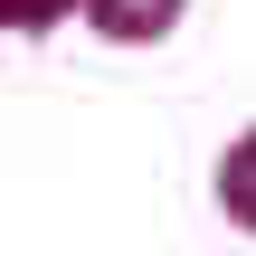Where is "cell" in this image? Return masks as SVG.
I'll return each instance as SVG.
<instances>
[{"label":"cell","mask_w":256,"mask_h":256,"mask_svg":"<svg viewBox=\"0 0 256 256\" xmlns=\"http://www.w3.org/2000/svg\"><path fill=\"white\" fill-rule=\"evenodd\" d=\"M76 10L95 19V38H114V48H152V38L180 28L190 0H76Z\"/></svg>","instance_id":"obj_1"},{"label":"cell","mask_w":256,"mask_h":256,"mask_svg":"<svg viewBox=\"0 0 256 256\" xmlns=\"http://www.w3.org/2000/svg\"><path fill=\"white\" fill-rule=\"evenodd\" d=\"M76 0H0V28H19V38H38V28H57Z\"/></svg>","instance_id":"obj_3"},{"label":"cell","mask_w":256,"mask_h":256,"mask_svg":"<svg viewBox=\"0 0 256 256\" xmlns=\"http://www.w3.org/2000/svg\"><path fill=\"white\" fill-rule=\"evenodd\" d=\"M218 209H228L238 228H256V133H238V142L218 152Z\"/></svg>","instance_id":"obj_2"}]
</instances>
